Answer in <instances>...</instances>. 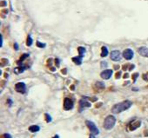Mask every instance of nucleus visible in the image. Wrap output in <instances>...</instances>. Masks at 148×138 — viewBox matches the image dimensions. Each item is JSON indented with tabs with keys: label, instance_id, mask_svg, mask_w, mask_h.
I'll use <instances>...</instances> for the list:
<instances>
[{
	"label": "nucleus",
	"instance_id": "f8f14e48",
	"mask_svg": "<svg viewBox=\"0 0 148 138\" xmlns=\"http://www.w3.org/2000/svg\"><path fill=\"white\" fill-rule=\"evenodd\" d=\"M140 124H141V122L140 121H138V122L133 123V124L130 126V129L131 130H134V129H136L137 128H138V127L140 126Z\"/></svg>",
	"mask_w": 148,
	"mask_h": 138
},
{
	"label": "nucleus",
	"instance_id": "a211bd4d",
	"mask_svg": "<svg viewBox=\"0 0 148 138\" xmlns=\"http://www.w3.org/2000/svg\"><path fill=\"white\" fill-rule=\"evenodd\" d=\"M31 44H32V38H31V36H29L28 38H27V45L31 46Z\"/></svg>",
	"mask_w": 148,
	"mask_h": 138
},
{
	"label": "nucleus",
	"instance_id": "6e6552de",
	"mask_svg": "<svg viewBox=\"0 0 148 138\" xmlns=\"http://www.w3.org/2000/svg\"><path fill=\"white\" fill-rule=\"evenodd\" d=\"M112 75V70H105L104 71L101 72L100 74V76L103 78V79H105V80H108L109 78H111Z\"/></svg>",
	"mask_w": 148,
	"mask_h": 138
},
{
	"label": "nucleus",
	"instance_id": "f257e3e1",
	"mask_svg": "<svg viewBox=\"0 0 148 138\" xmlns=\"http://www.w3.org/2000/svg\"><path fill=\"white\" fill-rule=\"evenodd\" d=\"M132 105H133V103H132L131 101H129V100L124 101V102H121V103H119L115 104V105L112 107V113H114V114L121 113L123 111L128 109Z\"/></svg>",
	"mask_w": 148,
	"mask_h": 138
},
{
	"label": "nucleus",
	"instance_id": "aec40b11",
	"mask_svg": "<svg viewBox=\"0 0 148 138\" xmlns=\"http://www.w3.org/2000/svg\"><path fill=\"white\" fill-rule=\"evenodd\" d=\"M44 115H45V117H46V122H47V123H50V122H51V117L48 115V114H45Z\"/></svg>",
	"mask_w": 148,
	"mask_h": 138
},
{
	"label": "nucleus",
	"instance_id": "f03ea898",
	"mask_svg": "<svg viewBox=\"0 0 148 138\" xmlns=\"http://www.w3.org/2000/svg\"><path fill=\"white\" fill-rule=\"evenodd\" d=\"M115 123H116V118L113 115H108L104 122V128L107 130H110L114 127Z\"/></svg>",
	"mask_w": 148,
	"mask_h": 138
},
{
	"label": "nucleus",
	"instance_id": "2eb2a0df",
	"mask_svg": "<svg viewBox=\"0 0 148 138\" xmlns=\"http://www.w3.org/2000/svg\"><path fill=\"white\" fill-rule=\"evenodd\" d=\"M25 70V67H18V68H16L15 70H14V71H15V73H17V74H19V73H22L24 72V70Z\"/></svg>",
	"mask_w": 148,
	"mask_h": 138
},
{
	"label": "nucleus",
	"instance_id": "39448f33",
	"mask_svg": "<svg viewBox=\"0 0 148 138\" xmlns=\"http://www.w3.org/2000/svg\"><path fill=\"white\" fill-rule=\"evenodd\" d=\"M15 90H16L17 92L24 94V93L25 92V90H26V86L24 83H16Z\"/></svg>",
	"mask_w": 148,
	"mask_h": 138
},
{
	"label": "nucleus",
	"instance_id": "a878e982",
	"mask_svg": "<svg viewBox=\"0 0 148 138\" xmlns=\"http://www.w3.org/2000/svg\"><path fill=\"white\" fill-rule=\"evenodd\" d=\"M120 75H121V72H120V71H119V72H118V73H117V75H116V77L118 78V76H120Z\"/></svg>",
	"mask_w": 148,
	"mask_h": 138
},
{
	"label": "nucleus",
	"instance_id": "9b49d317",
	"mask_svg": "<svg viewBox=\"0 0 148 138\" xmlns=\"http://www.w3.org/2000/svg\"><path fill=\"white\" fill-rule=\"evenodd\" d=\"M79 105H80V111L82 110V109L84 108V107H91V104H90L88 102H86V101L84 100H80V102H79Z\"/></svg>",
	"mask_w": 148,
	"mask_h": 138
},
{
	"label": "nucleus",
	"instance_id": "9d476101",
	"mask_svg": "<svg viewBox=\"0 0 148 138\" xmlns=\"http://www.w3.org/2000/svg\"><path fill=\"white\" fill-rule=\"evenodd\" d=\"M82 59H83V57L79 55V57H75L72 58V61H73V62L76 63V64H78V65H80V64L82 63Z\"/></svg>",
	"mask_w": 148,
	"mask_h": 138
},
{
	"label": "nucleus",
	"instance_id": "bb28decb",
	"mask_svg": "<svg viewBox=\"0 0 148 138\" xmlns=\"http://www.w3.org/2000/svg\"><path fill=\"white\" fill-rule=\"evenodd\" d=\"M95 135H93V134H92V135H91V136H90V138H95Z\"/></svg>",
	"mask_w": 148,
	"mask_h": 138
},
{
	"label": "nucleus",
	"instance_id": "c85d7f7f",
	"mask_svg": "<svg viewBox=\"0 0 148 138\" xmlns=\"http://www.w3.org/2000/svg\"><path fill=\"white\" fill-rule=\"evenodd\" d=\"M124 77H125V78H127L128 77V74H125V75L124 76Z\"/></svg>",
	"mask_w": 148,
	"mask_h": 138
},
{
	"label": "nucleus",
	"instance_id": "412c9836",
	"mask_svg": "<svg viewBox=\"0 0 148 138\" xmlns=\"http://www.w3.org/2000/svg\"><path fill=\"white\" fill-rule=\"evenodd\" d=\"M2 138H11V136H10V134H4Z\"/></svg>",
	"mask_w": 148,
	"mask_h": 138
},
{
	"label": "nucleus",
	"instance_id": "7ed1b4c3",
	"mask_svg": "<svg viewBox=\"0 0 148 138\" xmlns=\"http://www.w3.org/2000/svg\"><path fill=\"white\" fill-rule=\"evenodd\" d=\"M85 123H86V125H87V127H88V128L90 129V131L92 132V134H93L95 136L99 134V128H97V126L94 124V123H92V121H86Z\"/></svg>",
	"mask_w": 148,
	"mask_h": 138
},
{
	"label": "nucleus",
	"instance_id": "393cba45",
	"mask_svg": "<svg viewBox=\"0 0 148 138\" xmlns=\"http://www.w3.org/2000/svg\"><path fill=\"white\" fill-rule=\"evenodd\" d=\"M3 45V36H0V46Z\"/></svg>",
	"mask_w": 148,
	"mask_h": 138
},
{
	"label": "nucleus",
	"instance_id": "0eeeda50",
	"mask_svg": "<svg viewBox=\"0 0 148 138\" xmlns=\"http://www.w3.org/2000/svg\"><path fill=\"white\" fill-rule=\"evenodd\" d=\"M133 51L131 49H126V50H124L123 52V57L126 59V60H131L132 58L133 57Z\"/></svg>",
	"mask_w": 148,
	"mask_h": 138
},
{
	"label": "nucleus",
	"instance_id": "4be33fe9",
	"mask_svg": "<svg viewBox=\"0 0 148 138\" xmlns=\"http://www.w3.org/2000/svg\"><path fill=\"white\" fill-rule=\"evenodd\" d=\"M106 66H107V63L105 62V61H103L102 63H101V67H102V68H105Z\"/></svg>",
	"mask_w": 148,
	"mask_h": 138
},
{
	"label": "nucleus",
	"instance_id": "ddd939ff",
	"mask_svg": "<svg viewBox=\"0 0 148 138\" xmlns=\"http://www.w3.org/2000/svg\"><path fill=\"white\" fill-rule=\"evenodd\" d=\"M108 54H109L108 49L105 47V46H103L102 47V52H101V57H107Z\"/></svg>",
	"mask_w": 148,
	"mask_h": 138
},
{
	"label": "nucleus",
	"instance_id": "f3484780",
	"mask_svg": "<svg viewBox=\"0 0 148 138\" xmlns=\"http://www.w3.org/2000/svg\"><path fill=\"white\" fill-rule=\"evenodd\" d=\"M96 87L99 89H104L105 88V84H104V83L98 82V83H96Z\"/></svg>",
	"mask_w": 148,
	"mask_h": 138
},
{
	"label": "nucleus",
	"instance_id": "1a4fd4ad",
	"mask_svg": "<svg viewBox=\"0 0 148 138\" xmlns=\"http://www.w3.org/2000/svg\"><path fill=\"white\" fill-rule=\"evenodd\" d=\"M138 54L144 57H148V48L146 47H140L138 50Z\"/></svg>",
	"mask_w": 148,
	"mask_h": 138
},
{
	"label": "nucleus",
	"instance_id": "6ab92c4d",
	"mask_svg": "<svg viewBox=\"0 0 148 138\" xmlns=\"http://www.w3.org/2000/svg\"><path fill=\"white\" fill-rule=\"evenodd\" d=\"M37 46L39 48H44V47H45V44L40 43V42H37Z\"/></svg>",
	"mask_w": 148,
	"mask_h": 138
},
{
	"label": "nucleus",
	"instance_id": "5701e85b",
	"mask_svg": "<svg viewBox=\"0 0 148 138\" xmlns=\"http://www.w3.org/2000/svg\"><path fill=\"white\" fill-rule=\"evenodd\" d=\"M26 57H29V54H24V55L21 57L20 60H24V59H25Z\"/></svg>",
	"mask_w": 148,
	"mask_h": 138
},
{
	"label": "nucleus",
	"instance_id": "b1692460",
	"mask_svg": "<svg viewBox=\"0 0 148 138\" xmlns=\"http://www.w3.org/2000/svg\"><path fill=\"white\" fill-rule=\"evenodd\" d=\"M138 73H136V74H134V75H133V78H134V80H133V82H135V81H136V78L138 77Z\"/></svg>",
	"mask_w": 148,
	"mask_h": 138
},
{
	"label": "nucleus",
	"instance_id": "c756f323",
	"mask_svg": "<svg viewBox=\"0 0 148 138\" xmlns=\"http://www.w3.org/2000/svg\"><path fill=\"white\" fill-rule=\"evenodd\" d=\"M52 138H59V136H58V135H56V136H54V137H52Z\"/></svg>",
	"mask_w": 148,
	"mask_h": 138
},
{
	"label": "nucleus",
	"instance_id": "dca6fc26",
	"mask_svg": "<svg viewBox=\"0 0 148 138\" xmlns=\"http://www.w3.org/2000/svg\"><path fill=\"white\" fill-rule=\"evenodd\" d=\"M79 55L82 56L83 57V55L84 54V52H85V49H84V47H79Z\"/></svg>",
	"mask_w": 148,
	"mask_h": 138
},
{
	"label": "nucleus",
	"instance_id": "20e7f679",
	"mask_svg": "<svg viewBox=\"0 0 148 138\" xmlns=\"http://www.w3.org/2000/svg\"><path fill=\"white\" fill-rule=\"evenodd\" d=\"M120 58H121V53H120L119 50H112V53H111V59L112 61L118 62V61L120 60Z\"/></svg>",
	"mask_w": 148,
	"mask_h": 138
},
{
	"label": "nucleus",
	"instance_id": "423d86ee",
	"mask_svg": "<svg viewBox=\"0 0 148 138\" xmlns=\"http://www.w3.org/2000/svg\"><path fill=\"white\" fill-rule=\"evenodd\" d=\"M73 108V102L70 98H65L64 101V109L65 110H69Z\"/></svg>",
	"mask_w": 148,
	"mask_h": 138
},
{
	"label": "nucleus",
	"instance_id": "cd10ccee",
	"mask_svg": "<svg viewBox=\"0 0 148 138\" xmlns=\"http://www.w3.org/2000/svg\"><path fill=\"white\" fill-rule=\"evenodd\" d=\"M14 47L16 48V50H18V44H17V43H15V46H14Z\"/></svg>",
	"mask_w": 148,
	"mask_h": 138
},
{
	"label": "nucleus",
	"instance_id": "4468645a",
	"mask_svg": "<svg viewBox=\"0 0 148 138\" xmlns=\"http://www.w3.org/2000/svg\"><path fill=\"white\" fill-rule=\"evenodd\" d=\"M29 130L31 131V132H38V131L40 130V128H39V126L38 125H32L31 127H29Z\"/></svg>",
	"mask_w": 148,
	"mask_h": 138
}]
</instances>
